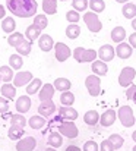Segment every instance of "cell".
<instances>
[{
	"mask_svg": "<svg viewBox=\"0 0 136 151\" xmlns=\"http://www.w3.org/2000/svg\"><path fill=\"white\" fill-rule=\"evenodd\" d=\"M7 9L12 15L19 18H31L35 16L38 4L35 0H6Z\"/></svg>",
	"mask_w": 136,
	"mask_h": 151,
	"instance_id": "6da1fadb",
	"label": "cell"
},
{
	"mask_svg": "<svg viewBox=\"0 0 136 151\" xmlns=\"http://www.w3.org/2000/svg\"><path fill=\"white\" fill-rule=\"evenodd\" d=\"M73 59L78 63H88V62H94L98 57V51L92 50V49H84V47H76L73 53H72Z\"/></svg>",
	"mask_w": 136,
	"mask_h": 151,
	"instance_id": "7a4b0ae2",
	"label": "cell"
},
{
	"mask_svg": "<svg viewBox=\"0 0 136 151\" xmlns=\"http://www.w3.org/2000/svg\"><path fill=\"white\" fill-rule=\"evenodd\" d=\"M117 117L125 128H132L136 123L135 114H133V110L130 106H122L117 111Z\"/></svg>",
	"mask_w": 136,
	"mask_h": 151,
	"instance_id": "3957f363",
	"label": "cell"
},
{
	"mask_svg": "<svg viewBox=\"0 0 136 151\" xmlns=\"http://www.w3.org/2000/svg\"><path fill=\"white\" fill-rule=\"evenodd\" d=\"M82 18H84V22H85V25L88 27V29L91 32L97 34V32H99L102 29V24H101V19H99L98 13H95L92 10L91 12H85V15Z\"/></svg>",
	"mask_w": 136,
	"mask_h": 151,
	"instance_id": "277c9868",
	"label": "cell"
},
{
	"mask_svg": "<svg viewBox=\"0 0 136 151\" xmlns=\"http://www.w3.org/2000/svg\"><path fill=\"white\" fill-rule=\"evenodd\" d=\"M59 134H62L63 137H66L69 139H73V138H78L79 129H78V126H76L75 122H72V120H63L59 125Z\"/></svg>",
	"mask_w": 136,
	"mask_h": 151,
	"instance_id": "5b68a950",
	"label": "cell"
},
{
	"mask_svg": "<svg viewBox=\"0 0 136 151\" xmlns=\"http://www.w3.org/2000/svg\"><path fill=\"white\" fill-rule=\"evenodd\" d=\"M135 76H136V69L135 68H132V66H125V68L122 69L120 75H119V84H120V87H123V88H125V87L129 88V87L133 84Z\"/></svg>",
	"mask_w": 136,
	"mask_h": 151,
	"instance_id": "8992f818",
	"label": "cell"
},
{
	"mask_svg": "<svg viewBox=\"0 0 136 151\" xmlns=\"http://www.w3.org/2000/svg\"><path fill=\"white\" fill-rule=\"evenodd\" d=\"M85 87L89 93V96L92 97H98L101 93V79L97 75H89L85 79Z\"/></svg>",
	"mask_w": 136,
	"mask_h": 151,
	"instance_id": "52a82bcc",
	"label": "cell"
},
{
	"mask_svg": "<svg viewBox=\"0 0 136 151\" xmlns=\"http://www.w3.org/2000/svg\"><path fill=\"white\" fill-rule=\"evenodd\" d=\"M73 51L69 49V46H66L64 43H56L54 44V54H56V59L57 62H66L70 56H72Z\"/></svg>",
	"mask_w": 136,
	"mask_h": 151,
	"instance_id": "ba28073f",
	"label": "cell"
},
{
	"mask_svg": "<svg viewBox=\"0 0 136 151\" xmlns=\"http://www.w3.org/2000/svg\"><path fill=\"white\" fill-rule=\"evenodd\" d=\"M34 79L32 73L29 70H19L15 78H13V85L18 88V87H24V85H28L31 81Z\"/></svg>",
	"mask_w": 136,
	"mask_h": 151,
	"instance_id": "9c48e42d",
	"label": "cell"
},
{
	"mask_svg": "<svg viewBox=\"0 0 136 151\" xmlns=\"http://www.w3.org/2000/svg\"><path fill=\"white\" fill-rule=\"evenodd\" d=\"M37 147V139L34 137H24L16 142V151H32Z\"/></svg>",
	"mask_w": 136,
	"mask_h": 151,
	"instance_id": "30bf717a",
	"label": "cell"
},
{
	"mask_svg": "<svg viewBox=\"0 0 136 151\" xmlns=\"http://www.w3.org/2000/svg\"><path fill=\"white\" fill-rule=\"evenodd\" d=\"M57 110L56 104L53 100H47V101H41V104L38 106V114L43 116V117H50L54 114V111Z\"/></svg>",
	"mask_w": 136,
	"mask_h": 151,
	"instance_id": "8fae6325",
	"label": "cell"
},
{
	"mask_svg": "<svg viewBox=\"0 0 136 151\" xmlns=\"http://www.w3.org/2000/svg\"><path fill=\"white\" fill-rule=\"evenodd\" d=\"M114 56H116V49L111 44H104L98 50V57L102 62H111L114 59Z\"/></svg>",
	"mask_w": 136,
	"mask_h": 151,
	"instance_id": "7c38bea8",
	"label": "cell"
},
{
	"mask_svg": "<svg viewBox=\"0 0 136 151\" xmlns=\"http://www.w3.org/2000/svg\"><path fill=\"white\" fill-rule=\"evenodd\" d=\"M116 117H117V113H116L113 109H108V110H105V111L99 116V123H101V126L108 128V126H111V125L116 122Z\"/></svg>",
	"mask_w": 136,
	"mask_h": 151,
	"instance_id": "4fadbf2b",
	"label": "cell"
},
{
	"mask_svg": "<svg viewBox=\"0 0 136 151\" xmlns=\"http://www.w3.org/2000/svg\"><path fill=\"white\" fill-rule=\"evenodd\" d=\"M59 116L60 119L63 120H76L78 119V110H75L73 107H66V106H62L59 109Z\"/></svg>",
	"mask_w": 136,
	"mask_h": 151,
	"instance_id": "5bb4252c",
	"label": "cell"
},
{
	"mask_svg": "<svg viewBox=\"0 0 136 151\" xmlns=\"http://www.w3.org/2000/svg\"><path fill=\"white\" fill-rule=\"evenodd\" d=\"M31 99L28 97V96H21L18 100H16V104H15V109H16V111L18 113H21V114H24V113H26L29 109H31Z\"/></svg>",
	"mask_w": 136,
	"mask_h": 151,
	"instance_id": "9a60e30c",
	"label": "cell"
},
{
	"mask_svg": "<svg viewBox=\"0 0 136 151\" xmlns=\"http://www.w3.org/2000/svg\"><path fill=\"white\" fill-rule=\"evenodd\" d=\"M133 54V47L129 43H120L116 47V56H119L120 59H129Z\"/></svg>",
	"mask_w": 136,
	"mask_h": 151,
	"instance_id": "2e32d148",
	"label": "cell"
},
{
	"mask_svg": "<svg viewBox=\"0 0 136 151\" xmlns=\"http://www.w3.org/2000/svg\"><path fill=\"white\" fill-rule=\"evenodd\" d=\"M92 72L97 75V76H105L107 75V72H108V66H107V63L105 62H102V60H94L92 62Z\"/></svg>",
	"mask_w": 136,
	"mask_h": 151,
	"instance_id": "e0dca14e",
	"label": "cell"
},
{
	"mask_svg": "<svg viewBox=\"0 0 136 151\" xmlns=\"http://www.w3.org/2000/svg\"><path fill=\"white\" fill-rule=\"evenodd\" d=\"M38 47H40V50L43 51H51V49L54 47V41H53V38H51V35H48V34H43L40 38H38Z\"/></svg>",
	"mask_w": 136,
	"mask_h": 151,
	"instance_id": "ac0fdd59",
	"label": "cell"
},
{
	"mask_svg": "<svg viewBox=\"0 0 136 151\" xmlns=\"http://www.w3.org/2000/svg\"><path fill=\"white\" fill-rule=\"evenodd\" d=\"M54 91H56V88L53 84H44L43 88L40 90V101L51 100L54 96Z\"/></svg>",
	"mask_w": 136,
	"mask_h": 151,
	"instance_id": "d6986e66",
	"label": "cell"
},
{
	"mask_svg": "<svg viewBox=\"0 0 136 151\" xmlns=\"http://www.w3.org/2000/svg\"><path fill=\"white\" fill-rule=\"evenodd\" d=\"M0 93H1V97H4L7 100H12L16 96V87L13 84H9V82L7 84H3L0 87Z\"/></svg>",
	"mask_w": 136,
	"mask_h": 151,
	"instance_id": "ffe728a7",
	"label": "cell"
},
{
	"mask_svg": "<svg viewBox=\"0 0 136 151\" xmlns=\"http://www.w3.org/2000/svg\"><path fill=\"white\" fill-rule=\"evenodd\" d=\"M24 134H25L24 128L15 126V125H10V128H9V131H7V137H9L12 141H19V139H22V138H24Z\"/></svg>",
	"mask_w": 136,
	"mask_h": 151,
	"instance_id": "44dd1931",
	"label": "cell"
},
{
	"mask_svg": "<svg viewBox=\"0 0 136 151\" xmlns=\"http://www.w3.org/2000/svg\"><path fill=\"white\" fill-rule=\"evenodd\" d=\"M45 117L43 116H40V114H35V116H31L29 117V120H28V125L31 126V129H35V131H38V129H43L45 126Z\"/></svg>",
	"mask_w": 136,
	"mask_h": 151,
	"instance_id": "7402d4cb",
	"label": "cell"
},
{
	"mask_svg": "<svg viewBox=\"0 0 136 151\" xmlns=\"http://www.w3.org/2000/svg\"><path fill=\"white\" fill-rule=\"evenodd\" d=\"M84 122L88 125V126H95L99 123V114L97 110H88L85 114H84Z\"/></svg>",
	"mask_w": 136,
	"mask_h": 151,
	"instance_id": "603a6c76",
	"label": "cell"
},
{
	"mask_svg": "<svg viewBox=\"0 0 136 151\" xmlns=\"http://www.w3.org/2000/svg\"><path fill=\"white\" fill-rule=\"evenodd\" d=\"M25 37H26V40L28 41H35V40H38L40 37H41V29L40 28H37L34 24L32 25H29L28 28H26V31H25Z\"/></svg>",
	"mask_w": 136,
	"mask_h": 151,
	"instance_id": "cb8c5ba5",
	"label": "cell"
},
{
	"mask_svg": "<svg viewBox=\"0 0 136 151\" xmlns=\"http://www.w3.org/2000/svg\"><path fill=\"white\" fill-rule=\"evenodd\" d=\"M125 38H126V29H125L123 27H116V28H113V31H111V40H113L114 43L120 44V43L125 41Z\"/></svg>",
	"mask_w": 136,
	"mask_h": 151,
	"instance_id": "d4e9b609",
	"label": "cell"
},
{
	"mask_svg": "<svg viewBox=\"0 0 136 151\" xmlns=\"http://www.w3.org/2000/svg\"><path fill=\"white\" fill-rule=\"evenodd\" d=\"M48 145L53 147V148H59L63 145V135L59 134V132H51L48 135V139H47Z\"/></svg>",
	"mask_w": 136,
	"mask_h": 151,
	"instance_id": "484cf974",
	"label": "cell"
},
{
	"mask_svg": "<svg viewBox=\"0 0 136 151\" xmlns=\"http://www.w3.org/2000/svg\"><path fill=\"white\" fill-rule=\"evenodd\" d=\"M54 88L57 90V91H60V93H64V91H69L70 90V87H72V82L67 79V78H57L56 81H54Z\"/></svg>",
	"mask_w": 136,
	"mask_h": 151,
	"instance_id": "4316f807",
	"label": "cell"
},
{
	"mask_svg": "<svg viewBox=\"0 0 136 151\" xmlns=\"http://www.w3.org/2000/svg\"><path fill=\"white\" fill-rule=\"evenodd\" d=\"M41 88H43L41 79H40V78H34V79L28 84V87H26V94H28V96H34V94H37Z\"/></svg>",
	"mask_w": 136,
	"mask_h": 151,
	"instance_id": "83f0119b",
	"label": "cell"
},
{
	"mask_svg": "<svg viewBox=\"0 0 136 151\" xmlns=\"http://www.w3.org/2000/svg\"><path fill=\"white\" fill-rule=\"evenodd\" d=\"M122 13H123V16L127 18V19H135L136 18V4L135 3H130V1L126 3V4H123Z\"/></svg>",
	"mask_w": 136,
	"mask_h": 151,
	"instance_id": "f1b7e54d",
	"label": "cell"
},
{
	"mask_svg": "<svg viewBox=\"0 0 136 151\" xmlns=\"http://www.w3.org/2000/svg\"><path fill=\"white\" fill-rule=\"evenodd\" d=\"M15 28H16V24H15V19L12 16H6L3 21H1V29L7 34H13L15 32Z\"/></svg>",
	"mask_w": 136,
	"mask_h": 151,
	"instance_id": "f546056e",
	"label": "cell"
},
{
	"mask_svg": "<svg viewBox=\"0 0 136 151\" xmlns=\"http://www.w3.org/2000/svg\"><path fill=\"white\" fill-rule=\"evenodd\" d=\"M0 75H1V81L4 84L13 81L15 78V73H13V69L10 66H0Z\"/></svg>",
	"mask_w": 136,
	"mask_h": 151,
	"instance_id": "4dcf8cb0",
	"label": "cell"
},
{
	"mask_svg": "<svg viewBox=\"0 0 136 151\" xmlns=\"http://www.w3.org/2000/svg\"><path fill=\"white\" fill-rule=\"evenodd\" d=\"M81 35V27L78 24H70L66 27V37L70 40H75Z\"/></svg>",
	"mask_w": 136,
	"mask_h": 151,
	"instance_id": "1f68e13d",
	"label": "cell"
},
{
	"mask_svg": "<svg viewBox=\"0 0 136 151\" xmlns=\"http://www.w3.org/2000/svg\"><path fill=\"white\" fill-rule=\"evenodd\" d=\"M43 10L45 15H54L57 12V0H43Z\"/></svg>",
	"mask_w": 136,
	"mask_h": 151,
	"instance_id": "d6a6232c",
	"label": "cell"
},
{
	"mask_svg": "<svg viewBox=\"0 0 136 151\" xmlns=\"http://www.w3.org/2000/svg\"><path fill=\"white\" fill-rule=\"evenodd\" d=\"M24 41H25V35L21 34V32H13V34H10L9 38H7L9 46H12V47H15V49H16L21 43H24Z\"/></svg>",
	"mask_w": 136,
	"mask_h": 151,
	"instance_id": "836d02e7",
	"label": "cell"
},
{
	"mask_svg": "<svg viewBox=\"0 0 136 151\" xmlns=\"http://www.w3.org/2000/svg\"><path fill=\"white\" fill-rule=\"evenodd\" d=\"M22 65H24V60H22V56H21V54L15 53V54H12V56L9 57V66H10L12 69L19 70V69L22 68Z\"/></svg>",
	"mask_w": 136,
	"mask_h": 151,
	"instance_id": "e575fe53",
	"label": "cell"
},
{
	"mask_svg": "<svg viewBox=\"0 0 136 151\" xmlns=\"http://www.w3.org/2000/svg\"><path fill=\"white\" fill-rule=\"evenodd\" d=\"M60 103H62V106L72 107L73 103H75V96H73L70 91H64V93H62V96H60Z\"/></svg>",
	"mask_w": 136,
	"mask_h": 151,
	"instance_id": "d590c367",
	"label": "cell"
},
{
	"mask_svg": "<svg viewBox=\"0 0 136 151\" xmlns=\"http://www.w3.org/2000/svg\"><path fill=\"white\" fill-rule=\"evenodd\" d=\"M26 123H28V120H26V119L24 117V114H21V113H16V114H12V116H10V125L25 128Z\"/></svg>",
	"mask_w": 136,
	"mask_h": 151,
	"instance_id": "8d00e7d4",
	"label": "cell"
},
{
	"mask_svg": "<svg viewBox=\"0 0 136 151\" xmlns=\"http://www.w3.org/2000/svg\"><path fill=\"white\" fill-rule=\"evenodd\" d=\"M111 144H113V147H114V150H119V148H122L123 147V144H125V139H123V137L122 135H119V134H111L108 138H107Z\"/></svg>",
	"mask_w": 136,
	"mask_h": 151,
	"instance_id": "74e56055",
	"label": "cell"
},
{
	"mask_svg": "<svg viewBox=\"0 0 136 151\" xmlns=\"http://www.w3.org/2000/svg\"><path fill=\"white\" fill-rule=\"evenodd\" d=\"M31 50H32V43L28 41V40H25L24 43H21V44L16 47L18 54H21V56H28V54L31 53Z\"/></svg>",
	"mask_w": 136,
	"mask_h": 151,
	"instance_id": "f35d334b",
	"label": "cell"
},
{
	"mask_svg": "<svg viewBox=\"0 0 136 151\" xmlns=\"http://www.w3.org/2000/svg\"><path fill=\"white\" fill-rule=\"evenodd\" d=\"M34 25L43 31L44 28H47V25H48L47 16H44V15H35V16H34Z\"/></svg>",
	"mask_w": 136,
	"mask_h": 151,
	"instance_id": "ab89813d",
	"label": "cell"
},
{
	"mask_svg": "<svg viewBox=\"0 0 136 151\" xmlns=\"http://www.w3.org/2000/svg\"><path fill=\"white\" fill-rule=\"evenodd\" d=\"M89 7L92 12L99 13L105 9V3H104V0H89Z\"/></svg>",
	"mask_w": 136,
	"mask_h": 151,
	"instance_id": "60d3db41",
	"label": "cell"
},
{
	"mask_svg": "<svg viewBox=\"0 0 136 151\" xmlns=\"http://www.w3.org/2000/svg\"><path fill=\"white\" fill-rule=\"evenodd\" d=\"M72 6L78 12H85L89 6V1L88 0H72Z\"/></svg>",
	"mask_w": 136,
	"mask_h": 151,
	"instance_id": "b9f144b4",
	"label": "cell"
},
{
	"mask_svg": "<svg viewBox=\"0 0 136 151\" xmlns=\"http://www.w3.org/2000/svg\"><path fill=\"white\" fill-rule=\"evenodd\" d=\"M66 19H67L70 24H78V22H79V19H81V15H79V12H78V10L72 9V10L66 12Z\"/></svg>",
	"mask_w": 136,
	"mask_h": 151,
	"instance_id": "7bdbcfd3",
	"label": "cell"
},
{
	"mask_svg": "<svg viewBox=\"0 0 136 151\" xmlns=\"http://www.w3.org/2000/svg\"><path fill=\"white\" fill-rule=\"evenodd\" d=\"M82 151H99V145L95 141H87Z\"/></svg>",
	"mask_w": 136,
	"mask_h": 151,
	"instance_id": "ee69618b",
	"label": "cell"
},
{
	"mask_svg": "<svg viewBox=\"0 0 136 151\" xmlns=\"http://www.w3.org/2000/svg\"><path fill=\"white\" fill-rule=\"evenodd\" d=\"M126 97H127L129 100H132L136 104V85L132 84V85L126 90Z\"/></svg>",
	"mask_w": 136,
	"mask_h": 151,
	"instance_id": "f6af8a7d",
	"label": "cell"
},
{
	"mask_svg": "<svg viewBox=\"0 0 136 151\" xmlns=\"http://www.w3.org/2000/svg\"><path fill=\"white\" fill-rule=\"evenodd\" d=\"M99 151H114V147H113V144L108 139H104V141H101Z\"/></svg>",
	"mask_w": 136,
	"mask_h": 151,
	"instance_id": "bcb514c9",
	"label": "cell"
},
{
	"mask_svg": "<svg viewBox=\"0 0 136 151\" xmlns=\"http://www.w3.org/2000/svg\"><path fill=\"white\" fill-rule=\"evenodd\" d=\"M9 110V103L4 97H0V113H6Z\"/></svg>",
	"mask_w": 136,
	"mask_h": 151,
	"instance_id": "7dc6e473",
	"label": "cell"
},
{
	"mask_svg": "<svg viewBox=\"0 0 136 151\" xmlns=\"http://www.w3.org/2000/svg\"><path fill=\"white\" fill-rule=\"evenodd\" d=\"M129 44H130L133 49H136V32L129 35Z\"/></svg>",
	"mask_w": 136,
	"mask_h": 151,
	"instance_id": "c3c4849f",
	"label": "cell"
},
{
	"mask_svg": "<svg viewBox=\"0 0 136 151\" xmlns=\"http://www.w3.org/2000/svg\"><path fill=\"white\" fill-rule=\"evenodd\" d=\"M4 18H6V9H4V6L0 4V19L3 21Z\"/></svg>",
	"mask_w": 136,
	"mask_h": 151,
	"instance_id": "681fc988",
	"label": "cell"
},
{
	"mask_svg": "<svg viewBox=\"0 0 136 151\" xmlns=\"http://www.w3.org/2000/svg\"><path fill=\"white\" fill-rule=\"evenodd\" d=\"M66 151H82L79 147H76V145H69L67 148H66Z\"/></svg>",
	"mask_w": 136,
	"mask_h": 151,
	"instance_id": "f907efd6",
	"label": "cell"
},
{
	"mask_svg": "<svg viewBox=\"0 0 136 151\" xmlns=\"http://www.w3.org/2000/svg\"><path fill=\"white\" fill-rule=\"evenodd\" d=\"M132 28L135 29V32H136V18L135 19H132Z\"/></svg>",
	"mask_w": 136,
	"mask_h": 151,
	"instance_id": "816d5d0a",
	"label": "cell"
},
{
	"mask_svg": "<svg viewBox=\"0 0 136 151\" xmlns=\"http://www.w3.org/2000/svg\"><path fill=\"white\" fill-rule=\"evenodd\" d=\"M114 1H117V3H123V4L129 3V0H114Z\"/></svg>",
	"mask_w": 136,
	"mask_h": 151,
	"instance_id": "f5cc1de1",
	"label": "cell"
},
{
	"mask_svg": "<svg viewBox=\"0 0 136 151\" xmlns=\"http://www.w3.org/2000/svg\"><path fill=\"white\" fill-rule=\"evenodd\" d=\"M44 151H57V148H53V147H48V148H45Z\"/></svg>",
	"mask_w": 136,
	"mask_h": 151,
	"instance_id": "db71d44e",
	"label": "cell"
},
{
	"mask_svg": "<svg viewBox=\"0 0 136 151\" xmlns=\"http://www.w3.org/2000/svg\"><path fill=\"white\" fill-rule=\"evenodd\" d=\"M132 139H133V141H135V142H136V131H135V132H133V134H132Z\"/></svg>",
	"mask_w": 136,
	"mask_h": 151,
	"instance_id": "11a10c76",
	"label": "cell"
},
{
	"mask_svg": "<svg viewBox=\"0 0 136 151\" xmlns=\"http://www.w3.org/2000/svg\"><path fill=\"white\" fill-rule=\"evenodd\" d=\"M133 151H136V145H133Z\"/></svg>",
	"mask_w": 136,
	"mask_h": 151,
	"instance_id": "9f6ffc18",
	"label": "cell"
},
{
	"mask_svg": "<svg viewBox=\"0 0 136 151\" xmlns=\"http://www.w3.org/2000/svg\"><path fill=\"white\" fill-rule=\"evenodd\" d=\"M0 84H1V75H0Z\"/></svg>",
	"mask_w": 136,
	"mask_h": 151,
	"instance_id": "6f0895ef",
	"label": "cell"
},
{
	"mask_svg": "<svg viewBox=\"0 0 136 151\" xmlns=\"http://www.w3.org/2000/svg\"><path fill=\"white\" fill-rule=\"evenodd\" d=\"M60 1H66V0H60Z\"/></svg>",
	"mask_w": 136,
	"mask_h": 151,
	"instance_id": "680465c9",
	"label": "cell"
}]
</instances>
